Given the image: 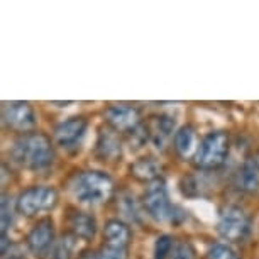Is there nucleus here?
Listing matches in <instances>:
<instances>
[{
	"label": "nucleus",
	"mask_w": 259,
	"mask_h": 259,
	"mask_svg": "<svg viewBox=\"0 0 259 259\" xmlns=\"http://www.w3.org/2000/svg\"><path fill=\"white\" fill-rule=\"evenodd\" d=\"M12 158L26 169L45 171L55 161V148L45 134H24L12 146Z\"/></svg>",
	"instance_id": "1"
},
{
	"label": "nucleus",
	"mask_w": 259,
	"mask_h": 259,
	"mask_svg": "<svg viewBox=\"0 0 259 259\" xmlns=\"http://www.w3.org/2000/svg\"><path fill=\"white\" fill-rule=\"evenodd\" d=\"M71 190L80 203L100 205L112 197L114 182L109 175L102 171H85L76 177Z\"/></svg>",
	"instance_id": "2"
},
{
	"label": "nucleus",
	"mask_w": 259,
	"mask_h": 259,
	"mask_svg": "<svg viewBox=\"0 0 259 259\" xmlns=\"http://www.w3.org/2000/svg\"><path fill=\"white\" fill-rule=\"evenodd\" d=\"M60 195L53 187L46 185H36V187H29L16 200V210L21 215L32 217V215L50 212L58 205Z\"/></svg>",
	"instance_id": "3"
},
{
	"label": "nucleus",
	"mask_w": 259,
	"mask_h": 259,
	"mask_svg": "<svg viewBox=\"0 0 259 259\" xmlns=\"http://www.w3.org/2000/svg\"><path fill=\"white\" fill-rule=\"evenodd\" d=\"M229 153V136L224 131L208 133L195 153V164L202 169H215L224 164Z\"/></svg>",
	"instance_id": "4"
},
{
	"label": "nucleus",
	"mask_w": 259,
	"mask_h": 259,
	"mask_svg": "<svg viewBox=\"0 0 259 259\" xmlns=\"http://www.w3.org/2000/svg\"><path fill=\"white\" fill-rule=\"evenodd\" d=\"M143 205L146 212L149 213V217H153L158 222H164L173 217V207H171L169 202L168 187H166L163 178L148 183L143 197Z\"/></svg>",
	"instance_id": "5"
},
{
	"label": "nucleus",
	"mask_w": 259,
	"mask_h": 259,
	"mask_svg": "<svg viewBox=\"0 0 259 259\" xmlns=\"http://www.w3.org/2000/svg\"><path fill=\"white\" fill-rule=\"evenodd\" d=\"M249 217L241 207L229 205L221 212L217 222V231L222 239L229 242H241L249 234Z\"/></svg>",
	"instance_id": "6"
},
{
	"label": "nucleus",
	"mask_w": 259,
	"mask_h": 259,
	"mask_svg": "<svg viewBox=\"0 0 259 259\" xmlns=\"http://www.w3.org/2000/svg\"><path fill=\"white\" fill-rule=\"evenodd\" d=\"M4 124L17 133H29L37 124V117L29 102H9L4 105Z\"/></svg>",
	"instance_id": "7"
},
{
	"label": "nucleus",
	"mask_w": 259,
	"mask_h": 259,
	"mask_svg": "<svg viewBox=\"0 0 259 259\" xmlns=\"http://www.w3.org/2000/svg\"><path fill=\"white\" fill-rule=\"evenodd\" d=\"M56 242V234H55V222L50 217L41 219L36 226L31 229V232L27 234L26 244L27 249L34 256L42 257L51 251V247Z\"/></svg>",
	"instance_id": "8"
},
{
	"label": "nucleus",
	"mask_w": 259,
	"mask_h": 259,
	"mask_svg": "<svg viewBox=\"0 0 259 259\" xmlns=\"http://www.w3.org/2000/svg\"><path fill=\"white\" fill-rule=\"evenodd\" d=\"M105 120L110 129H114L115 133H131L141 124L139 110L127 104L110 105L105 110Z\"/></svg>",
	"instance_id": "9"
},
{
	"label": "nucleus",
	"mask_w": 259,
	"mask_h": 259,
	"mask_svg": "<svg viewBox=\"0 0 259 259\" xmlns=\"http://www.w3.org/2000/svg\"><path fill=\"white\" fill-rule=\"evenodd\" d=\"M87 129H89V120L85 117H70L56 125L55 141L63 149H70L83 139Z\"/></svg>",
	"instance_id": "10"
},
{
	"label": "nucleus",
	"mask_w": 259,
	"mask_h": 259,
	"mask_svg": "<svg viewBox=\"0 0 259 259\" xmlns=\"http://www.w3.org/2000/svg\"><path fill=\"white\" fill-rule=\"evenodd\" d=\"M237 188L246 193L259 192V153L246 159L236 178Z\"/></svg>",
	"instance_id": "11"
},
{
	"label": "nucleus",
	"mask_w": 259,
	"mask_h": 259,
	"mask_svg": "<svg viewBox=\"0 0 259 259\" xmlns=\"http://www.w3.org/2000/svg\"><path fill=\"white\" fill-rule=\"evenodd\" d=\"M95 153L102 161H115L120 156V141L117 138L115 131L105 127L99 133Z\"/></svg>",
	"instance_id": "12"
},
{
	"label": "nucleus",
	"mask_w": 259,
	"mask_h": 259,
	"mask_svg": "<svg viewBox=\"0 0 259 259\" xmlns=\"http://www.w3.org/2000/svg\"><path fill=\"white\" fill-rule=\"evenodd\" d=\"M131 239H133V232H131V227L125 222L119 221V219H110L109 222H105L104 227L105 244L129 249Z\"/></svg>",
	"instance_id": "13"
},
{
	"label": "nucleus",
	"mask_w": 259,
	"mask_h": 259,
	"mask_svg": "<svg viewBox=\"0 0 259 259\" xmlns=\"http://www.w3.org/2000/svg\"><path fill=\"white\" fill-rule=\"evenodd\" d=\"M70 229H71V234L76 239L92 241L97 232V221L94 215L73 210L70 213Z\"/></svg>",
	"instance_id": "14"
},
{
	"label": "nucleus",
	"mask_w": 259,
	"mask_h": 259,
	"mask_svg": "<svg viewBox=\"0 0 259 259\" xmlns=\"http://www.w3.org/2000/svg\"><path fill=\"white\" fill-rule=\"evenodd\" d=\"M175 127H177L175 117H169V115L156 117V120L153 122V125H151V129H149V138L154 143L156 148L158 149L164 148L166 141H168L175 133Z\"/></svg>",
	"instance_id": "15"
},
{
	"label": "nucleus",
	"mask_w": 259,
	"mask_h": 259,
	"mask_svg": "<svg viewBox=\"0 0 259 259\" xmlns=\"http://www.w3.org/2000/svg\"><path fill=\"white\" fill-rule=\"evenodd\" d=\"M175 149L182 158H190L195 156L198 146H197V134L192 125H183L180 127L175 134Z\"/></svg>",
	"instance_id": "16"
},
{
	"label": "nucleus",
	"mask_w": 259,
	"mask_h": 259,
	"mask_svg": "<svg viewBox=\"0 0 259 259\" xmlns=\"http://www.w3.org/2000/svg\"><path fill=\"white\" fill-rule=\"evenodd\" d=\"M131 173H133V177L136 180H139V182H154V180H158L159 177V164L156 163L153 158H141L138 159L136 163L131 166Z\"/></svg>",
	"instance_id": "17"
},
{
	"label": "nucleus",
	"mask_w": 259,
	"mask_h": 259,
	"mask_svg": "<svg viewBox=\"0 0 259 259\" xmlns=\"http://www.w3.org/2000/svg\"><path fill=\"white\" fill-rule=\"evenodd\" d=\"M76 249V237L73 234H65L56 239L55 246L46 254V259H73Z\"/></svg>",
	"instance_id": "18"
},
{
	"label": "nucleus",
	"mask_w": 259,
	"mask_h": 259,
	"mask_svg": "<svg viewBox=\"0 0 259 259\" xmlns=\"http://www.w3.org/2000/svg\"><path fill=\"white\" fill-rule=\"evenodd\" d=\"M12 221H14V212H12L11 200H9L7 195H4L2 197V221H0V227H2V254L7 252V244H9L7 232L12 226Z\"/></svg>",
	"instance_id": "19"
},
{
	"label": "nucleus",
	"mask_w": 259,
	"mask_h": 259,
	"mask_svg": "<svg viewBox=\"0 0 259 259\" xmlns=\"http://www.w3.org/2000/svg\"><path fill=\"white\" fill-rule=\"evenodd\" d=\"M175 251H177V246H175V239L171 236H161L156 239L154 259H171Z\"/></svg>",
	"instance_id": "20"
},
{
	"label": "nucleus",
	"mask_w": 259,
	"mask_h": 259,
	"mask_svg": "<svg viewBox=\"0 0 259 259\" xmlns=\"http://www.w3.org/2000/svg\"><path fill=\"white\" fill-rule=\"evenodd\" d=\"M119 203H120L122 213H124L129 221H133V222H139L141 221V210H139L138 202H136V198L133 197V195H131V193H122Z\"/></svg>",
	"instance_id": "21"
},
{
	"label": "nucleus",
	"mask_w": 259,
	"mask_h": 259,
	"mask_svg": "<svg viewBox=\"0 0 259 259\" xmlns=\"http://www.w3.org/2000/svg\"><path fill=\"white\" fill-rule=\"evenodd\" d=\"M207 259H239V257L237 252L231 246H227V244H213L208 249Z\"/></svg>",
	"instance_id": "22"
},
{
	"label": "nucleus",
	"mask_w": 259,
	"mask_h": 259,
	"mask_svg": "<svg viewBox=\"0 0 259 259\" xmlns=\"http://www.w3.org/2000/svg\"><path fill=\"white\" fill-rule=\"evenodd\" d=\"M99 259H129V249L104 244L99 252Z\"/></svg>",
	"instance_id": "23"
},
{
	"label": "nucleus",
	"mask_w": 259,
	"mask_h": 259,
	"mask_svg": "<svg viewBox=\"0 0 259 259\" xmlns=\"http://www.w3.org/2000/svg\"><path fill=\"white\" fill-rule=\"evenodd\" d=\"M171 259H195V251H193V247L190 246L188 242L178 244L177 251L173 252Z\"/></svg>",
	"instance_id": "24"
},
{
	"label": "nucleus",
	"mask_w": 259,
	"mask_h": 259,
	"mask_svg": "<svg viewBox=\"0 0 259 259\" xmlns=\"http://www.w3.org/2000/svg\"><path fill=\"white\" fill-rule=\"evenodd\" d=\"M7 259H24V257H22V256H19V254H14V256L7 257Z\"/></svg>",
	"instance_id": "25"
}]
</instances>
